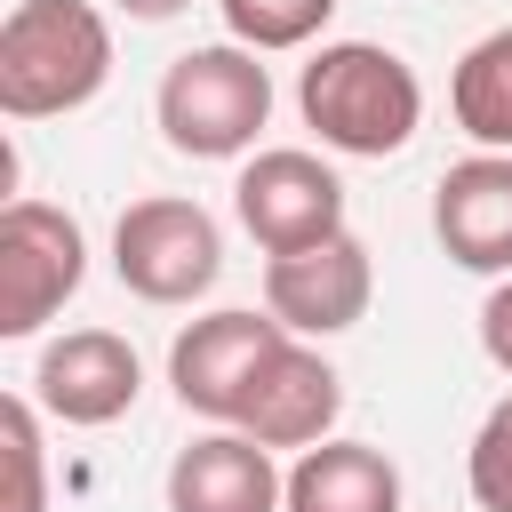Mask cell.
<instances>
[{
    "label": "cell",
    "mask_w": 512,
    "mask_h": 512,
    "mask_svg": "<svg viewBox=\"0 0 512 512\" xmlns=\"http://www.w3.org/2000/svg\"><path fill=\"white\" fill-rule=\"evenodd\" d=\"M288 344V328L272 312H208L192 320L176 344H168V384H176V408L184 416H208V424H240V400L248 384L264 376V360Z\"/></svg>",
    "instance_id": "cell-7"
},
{
    "label": "cell",
    "mask_w": 512,
    "mask_h": 512,
    "mask_svg": "<svg viewBox=\"0 0 512 512\" xmlns=\"http://www.w3.org/2000/svg\"><path fill=\"white\" fill-rule=\"evenodd\" d=\"M112 8H128L136 24H168V16H184L192 0H112Z\"/></svg>",
    "instance_id": "cell-19"
},
{
    "label": "cell",
    "mask_w": 512,
    "mask_h": 512,
    "mask_svg": "<svg viewBox=\"0 0 512 512\" xmlns=\"http://www.w3.org/2000/svg\"><path fill=\"white\" fill-rule=\"evenodd\" d=\"M336 416H344V376H336L304 336H288V344L264 360V376L248 384L232 432H248L256 448H296V456H304V448L336 440Z\"/></svg>",
    "instance_id": "cell-10"
},
{
    "label": "cell",
    "mask_w": 512,
    "mask_h": 512,
    "mask_svg": "<svg viewBox=\"0 0 512 512\" xmlns=\"http://www.w3.org/2000/svg\"><path fill=\"white\" fill-rule=\"evenodd\" d=\"M112 80V24L88 0H16L0 16V112L64 120Z\"/></svg>",
    "instance_id": "cell-2"
},
{
    "label": "cell",
    "mask_w": 512,
    "mask_h": 512,
    "mask_svg": "<svg viewBox=\"0 0 512 512\" xmlns=\"http://www.w3.org/2000/svg\"><path fill=\"white\" fill-rule=\"evenodd\" d=\"M432 232L448 264L512 280V152H472L432 184Z\"/></svg>",
    "instance_id": "cell-11"
},
{
    "label": "cell",
    "mask_w": 512,
    "mask_h": 512,
    "mask_svg": "<svg viewBox=\"0 0 512 512\" xmlns=\"http://www.w3.org/2000/svg\"><path fill=\"white\" fill-rule=\"evenodd\" d=\"M464 488L480 512H512V392L480 416V432L464 448Z\"/></svg>",
    "instance_id": "cell-17"
},
{
    "label": "cell",
    "mask_w": 512,
    "mask_h": 512,
    "mask_svg": "<svg viewBox=\"0 0 512 512\" xmlns=\"http://www.w3.org/2000/svg\"><path fill=\"white\" fill-rule=\"evenodd\" d=\"M88 280V232L48 208V200H8L0 208V336H40L64 296Z\"/></svg>",
    "instance_id": "cell-5"
},
{
    "label": "cell",
    "mask_w": 512,
    "mask_h": 512,
    "mask_svg": "<svg viewBox=\"0 0 512 512\" xmlns=\"http://www.w3.org/2000/svg\"><path fill=\"white\" fill-rule=\"evenodd\" d=\"M368 296H376V264H368L360 232H336V240L296 248V256H264V312L304 344L360 328Z\"/></svg>",
    "instance_id": "cell-8"
},
{
    "label": "cell",
    "mask_w": 512,
    "mask_h": 512,
    "mask_svg": "<svg viewBox=\"0 0 512 512\" xmlns=\"http://www.w3.org/2000/svg\"><path fill=\"white\" fill-rule=\"evenodd\" d=\"M296 112L328 152L392 160L424 128V80L408 56H392L376 40H320L312 64L296 72Z\"/></svg>",
    "instance_id": "cell-1"
},
{
    "label": "cell",
    "mask_w": 512,
    "mask_h": 512,
    "mask_svg": "<svg viewBox=\"0 0 512 512\" xmlns=\"http://www.w3.org/2000/svg\"><path fill=\"white\" fill-rule=\"evenodd\" d=\"M480 352L512 376V280H496V288H488V304H480Z\"/></svg>",
    "instance_id": "cell-18"
},
{
    "label": "cell",
    "mask_w": 512,
    "mask_h": 512,
    "mask_svg": "<svg viewBox=\"0 0 512 512\" xmlns=\"http://www.w3.org/2000/svg\"><path fill=\"white\" fill-rule=\"evenodd\" d=\"M112 272L144 304H192L224 272V232L200 200H176V192L128 200L112 224Z\"/></svg>",
    "instance_id": "cell-4"
},
{
    "label": "cell",
    "mask_w": 512,
    "mask_h": 512,
    "mask_svg": "<svg viewBox=\"0 0 512 512\" xmlns=\"http://www.w3.org/2000/svg\"><path fill=\"white\" fill-rule=\"evenodd\" d=\"M232 216L240 232L264 248V256H296V248H320L344 232V176L320 160V152H296V144H272L240 168L232 184Z\"/></svg>",
    "instance_id": "cell-6"
},
{
    "label": "cell",
    "mask_w": 512,
    "mask_h": 512,
    "mask_svg": "<svg viewBox=\"0 0 512 512\" xmlns=\"http://www.w3.org/2000/svg\"><path fill=\"white\" fill-rule=\"evenodd\" d=\"M0 456H8V496H0V512H48L40 400H24V392H8V400H0Z\"/></svg>",
    "instance_id": "cell-16"
},
{
    "label": "cell",
    "mask_w": 512,
    "mask_h": 512,
    "mask_svg": "<svg viewBox=\"0 0 512 512\" xmlns=\"http://www.w3.org/2000/svg\"><path fill=\"white\" fill-rule=\"evenodd\" d=\"M448 112L480 152H512V24L464 48V64L448 80Z\"/></svg>",
    "instance_id": "cell-14"
},
{
    "label": "cell",
    "mask_w": 512,
    "mask_h": 512,
    "mask_svg": "<svg viewBox=\"0 0 512 512\" xmlns=\"http://www.w3.org/2000/svg\"><path fill=\"white\" fill-rule=\"evenodd\" d=\"M144 392V360L128 336L112 328H72L56 344H40V368H32V400L72 424V432H96V424H120Z\"/></svg>",
    "instance_id": "cell-9"
},
{
    "label": "cell",
    "mask_w": 512,
    "mask_h": 512,
    "mask_svg": "<svg viewBox=\"0 0 512 512\" xmlns=\"http://www.w3.org/2000/svg\"><path fill=\"white\" fill-rule=\"evenodd\" d=\"M288 512H400V464L368 440H320L288 464Z\"/></svg>",
    "instance_id": "cell-13"
},
{
    "label": "cell",
    "mask_w": 512,
    "mask_h": 512,
    "mask_svg": "<svg viewBox=\"0 0 512 512\" xmlns=\"http://www.w3.org/2000/svg\"><path fill=\"white\" fill-rule=\"evenodd\" d=\"M168 512H288V472L248 432L216 424L168 464Z\"/></svg>",
    "instance_id": "cell-12"
},
{
    "label": "cell",
    "mask_w": 512,
    "mask_h": 512,
    "mask_svg": "<svg viewBox=\"0 0 512 512\" xmlns=\"http://www.w3.org/2000/svg\"><path fill=\"white\" fill-rule=\"evenodd\" d=\"M152 120H160L168 152H184V160H240L272 120V72L240 40L184 48L152 88Z\"/></svg>",
    "instance_id": "cell-3"
},
{
    "label": "cell",
    "mask_w": 512,
    "mask_h": 512,
    "mask_svg": "<svg viewBox=\"0 0 512 512\" xmlns=\"http://www.w3.org/2000/svg\"><path fill=\"white\" fill-rule=\"evenodd\" d=\"M216 8H224V32H232L240 48H256V56L304 48V40H320L328 16H336V0H216Z\"/></svg>",
    "instance_id": "cell-15"
}]
</instances>
